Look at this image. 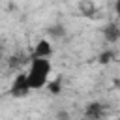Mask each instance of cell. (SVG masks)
Listing matches in <instances>:
<instances>
[{
    "mask_svg": "<svg viewBox=\"0 0 120 120\" xmlns=\"http://www.w3.org/2000/svg\"><path fill=\"white\" fill-rule=\"evenodd\" d=\"M51 73H52L51 60L49 58H38V56H34V60L30 62V68L26 71V81H28L30 90H41L43 86H49Z\"/></svg>",
    "mask_w": 120,
    "mask_h": 120,
    "instance_id": "6da1fadb",
    "label": "cell"
},
{
    "mask_svg": "<svg viewBox=\"0 0 120 120\" xmlns=\"http://www.w3.org/2000/svg\"><path fill=\"white\" fill-rule=\"evenodd\" d=\"M30 92V86H28V81H26V73H21L19 77H15L13 84H11V94L21 98V96H26Z\"/></svg>",
    "mask_w": 120,
    "mask_h": 120,
    "instance_id": "7a4b0ae2",
    "label": "cell"
},
{
    "mask_svg": "<svg viewBox=\"0 0 120 120\" xmlns=\"http://www.w3.org/2000/svg\"><path fill=\"white\" fill-rule=\"evenodd\" d=\"M51 54H52L51 41L49 39H39L36 43V47H34V56H38V58H51Z\"/></svg>",
    "mask_w": 120,
    "mask_h": 120,
    "instance_id": "3957f363",
    "label": "cell"
},
{
    "mask_svg": "<svg viewBox=\"0 0 120 120\" xmlns=\"http://www.w3.org/2000/svg\"><path fill=\"white\" fill-rule=\"evenodd\" d=\"M99 62H103V64L111 62V52H107V54H101V56H99Z\"/></svg>",
    "mask_w": 120,
    "mask_h": 120,
    "instance_id": "277c9868",
    "label": "cell"
},
{
    "mask_svg": "<svg viewBox=\"0 0 120 120\" xmlns=\"http://www.w3.org/2000/svg\"><path fill=\"white\" fill-rule=\"evenodd\" d=\"M114 11H116V15L120 17V0H116V2H114Z\"/></svg>",
    "mask_w": 120,
    "mask_h": 120,
    "instance_id": "5b68a950",
    "label": "cell"
}]
</instances>
